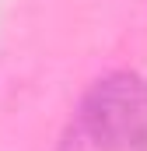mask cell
I'll return each instance as SVG.
<instances>
[{"label":"cell","instance_id":"7a4b0ae2","mask_svg":"<svg viewBox=\"0 0 147 151\" xmlns=\"http://www.w3.org/2000/svg\"><path fill=\"white\" fill-rule=\"evenodd\" d=\"M137 151H147V134L140 137V144H137Z\"/></svg>","mask_w":147,"mask_h":151},{"label":"cell","instance_id":"6da1fadb","mask_svg":"<svg viewBox=\"0 0 147 151\" xmlns=\"http://www.w3.org/2000/svg\"><path fill=\"white\" fill-rule=\"evenodd\" d=\"M81 130L105 151L137 148L147 134V81L130 70L95 81L81 102Z\"/></svg>","mask_w":147,"mask_h":151}]
</instances>
